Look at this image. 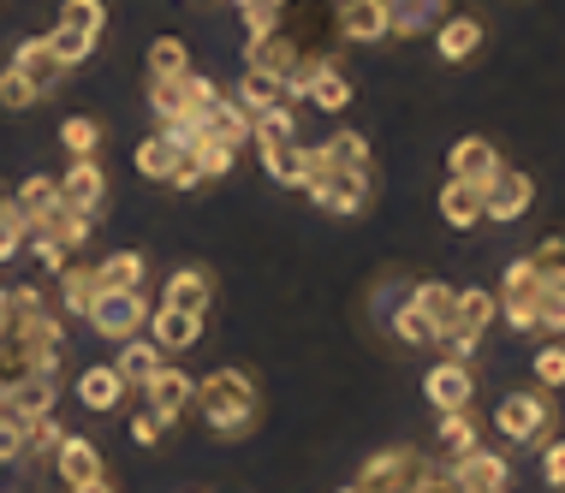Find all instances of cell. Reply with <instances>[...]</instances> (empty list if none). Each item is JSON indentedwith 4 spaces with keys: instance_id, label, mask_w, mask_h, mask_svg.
I'll return each instance as SVG.
<instances>
[{
    "instance_id": "obj_1",
    "label": "cell",
    "mask_w": 565,
    "mask_h": 493,
    "mask_svg": "<svg viewBox=\"0 0 565 493\" xmlns=\"http://www.w3.org/2000/svg\"><path fill=\"white\" fill-rule=\"evenodd\" d=\"M191 405L221 440H238V435H250L256 416H263V393H256V381L244 375V368H215V375L196 381Z\"/></svg>"
},
{
    "instance_id": "obj_2",
    "label": "cell",
    "mask_w": 565,
    "mask_h": 493,
    "mask_svg": "<svg viewBox=\"0 0 565 493\" xmlns=\"http://www.w3.org/2000/svg\"><path fill=\"white\" fill-rule=\"evenodd\" d=\"M435 475V458L423 446H381V452L363 458L358 470V493H417L423 482Z\"/></svg>"
},
{
    "instance_id": "obj_3",
    "label": "cell",
    "mask_w": 565,
    "mask_h": 493,
    "mask_svg": "<svg viewBox=\"0 0 565 493\" xmlns=\"http://www.w3.org/2000/svg\"><path fill=\"white\" fill-rule=\"evenodd\" d=\"M333 0H280V36L303 60H333L340 49V24H333Z\"/></svg>"
},
{
    "instance_id": "obj_4",
    "label": "cell",
    "mask_w": 565,
    "mask_h": 493,
    "mask_svg": "<svg viewBox=\"0 0 565 493\" xmlns=\"http://www.w3.org/2000/svg\"><path fill=\"white\" fill-rule=\"evenodd\" d=\"M215 101H221V84L196 66L179 72V78H149V114H156L161 126H173V119H203Z\"/></svg>"
},
{
    "instance_id": "obj_5",
    "label": "cell",
    "mask_w": 565,
    "mask_h": 493,
    "mask_svg": "<svg viewBox=\"0 0 565 493\" xmlns=\"http://www.w3.org/2000/svg\"><path fill=\"white\" fill-rule=\"evenodd\" d=\"M494 435L512 446H547L554 440V393H542V387L507 393L494 410Z\"/></svg>"
},
{
    "instance_id": "obj_6",
    "label": "cell",
    "mask_w": 565,
    "mask_h": 493,
    "mask_svg": "<svg viewBox=\"0 0 565 493\" xmlns=\"http://www.w3.org/2000/svg\"><path fill=\"white\" fill-rule=\"evenodd\" d=\"M500 321L512 333H536V303H542V274L530 268V256L507 261V280H500Z\"/></svg>"
},
{
    "instance_id": "obj_7",
    "label": "cell",
    "mask_w": 565,
    "mask_h": 493,
    "mask_svg": "<svg viewBox=\"0 0 565 493\" xmlns=\"http://www.w3.org/2000/svg\"><path fill=\"white\" fill-rule=\"evenodd\" d=\"M84 321L102 339H119V345H126V339H137L149 328V298H143V291H102V298L89 303Z\"/></svg>"
},
{
    "instance_id": "obj_8",
    "label": "cell",
    "mask_w": 565,
    "mask_h": 493,
    "mask_svg": "<svg viewBox=\"0 0 565 493\" xmlns=\"http://www.w3.org/2000/svg\"><path fill=\"white\" fill-rule=\"evenodd\" d=\"M54 398H60V368H36V375L0 387V416H12V422H42V416H54Z\"/></svg>"
},
{
    "instance_id": "obj_9",
    "label": "cell",
    "mask_w": 565,
    "mask_h": 493,
    "mask_svg": "<svg viewBox=\"0 0 565 493\" xmlns=\"http://www.w3.org/2000/svg\"><path fill=\"white\" fill-rule=\"evenodd\" d=\"M447 482L458 493H512V464H507V452H494V446H477V452L452 458Z\"/></svg>"
},
{
    "instance_id": "obj_10",
    "label": "cell",
    "mask_w": 565,
    "mask_h": 493,
    "mask_svg": "<svg viewBox=\"0 0 565 493\" xmlns=\"http://www.w3.org/2000/svg\"><path fill=\"white\" fill-rule=\"evenodd\" d=\"M530 203H536V179L518 167H500L482 184V221H518V214H530Z\"/></svg>"
},
{
    "instance_id": "obj_11",
    "label": "cell",
    "mask_w": 565,
    "mask_h": 493,
    "mask_svg": "<svg viewBox=\"0 0 565 493\" xmlns=\"http://www.w3.org/2000/svg\"><path fill=\"white\" fill-rule=\"evenodd\" d=\"M303 191H310L316 208H328V214H363L370 208V191H375V173H316Z\"/></svg>"
},
{
    "instance_id": "obj_12",
    "label": "cell",
    "mask_w": 565,
    "mask_h": 493,
    "mask_svg": "<svg viewBox=\"0 0 565 493\" xmlns=\"http://www.w3.org/2000/svg\"><path fill=\"white\" fill-rule=\"evenodd\" d=\"M423 398L440 410V416H452V410H470V398H477V368L470 363H435L429 375H423Z\"/></svg>"
},
{
    "instance_id": "obj_13",
    "label": "cell",
    "mask_w": 565,
    "mask_h": 493,
    "mask_svg": "<svg viewBox=\"0 0 565 493\" xmlns=\"http://www.w3.org/2000/svg\"><path fill=\"white\" fill-rule=\"evenodd\" d=\"M137 393H143V410H156L161 422H179V416L191 410V398H196V381L185 375V368L161 363L156 375H149L143 387H137Z\"/></svg>"
},
{
    "instance_id": "obj_14",
    "label": "cell",
    "mask_w": 565,
    "mask_h": 493,
    "mask_svg": "<svg viewBox=\"0 0 565 493\" xmlns=\"http://www.w3.org/2000/svg\"><path fill=\"white\" fill-rule=\"evenodd\" d=\"M54 184H60V208L89 214V221H96L102 203H108V173H102V161H72Z\"/></svg>"
},
{
    "instance_id": "obj_15",
    "label": "cell",
    "mask_w": 565,
    "mask_h": 493,
    "mask_svg": "<svg viewBox=\"0 0 565 493\" xmlns=\"http://www.w3.org/2000/svg\"><path fill=\"white\" fill-rule=\"evenodd\" d=\"M387 36H435L452 19V0H381Z\"/></svg>"
},
{
    "instance_id": "obj_16",
    "label": "cell",
    "mask_w": 565,
    "mask_h": 493,
    "mask_svg": "<svg viewBox=\"0 0 565 493\" xmlns=\"http://www.w3.org/2000/svg\"><path fill=\"white\" fill-rule=\"evenodd\" d=\"M405 303L423 315V328L435 333V345L458 328V291H452V286H440V280H411Z\"/></svg>"
},
{
    "instance_id": "obj_17",
    "label": "cell",
    "mask_w": 565,
    "mask_h": 493,
    "mask_svg": "<svg viewBox=\"0 0 565 493\" xmlns=\"http://www.w3.org/2000/svg\"><path fill=\"white\" fill-rule=\"evenodd\" d=\"M196 339H203V315L167 310V303L149 310V345H156L161 357H173V351H196Z\"/></svg>"
},
{
    "instance_id": "obj_18",
    "label": "cell",
    "mask_w": 565,
    "mask_h": 493,
    "mask_svg": "<svg viewBox=\"0 0 565 493\" xmlns=\"http://www.w3.org/2000/svg\"><path fill=\"white\" fill-rule=\"evenodd\" d=\"M500 149L488 143V137H458V143L447 149V179H465V184H488L500 173Z\"/></svg>"
},
{
    "instance_id": "obj_19",
    "label": "cell",
    "mask_w": 565,
    "mask_h": 493,
    "mask_svg": "<svg viewBox=\"0 0 565 493\" xmlns=\"http://www.w3.org/2000/svg\"><path fill=\"white\" fill-rule=\"evenodd\" d=\"M161 303L167 310H185V315H209V303H215V280H209V268H173L161 286Z\"/></svg>"
},
{
    "instance_id": "obj_20",
    "label": "cell",
    "mask_w": 565,
    "mask_h": 493,
    "mask_svg": "<svg viewBox=\"0 0 565 493\" xmlns=\"http://www.w3.org/2000/svg\"><path fill=\"white\" fill-rule=\"evenodd\" d=\"M435 54H440V66H470V60L482 54V19L452 12V19L435 30Z\"/></svg>"
},
{
    "instance_id": "obj_21",
    "label": "cell",
    "mask_w": 565,
    "mask_h": 493,
    "mask_svg": "<svg viewBox=\"0 0 565 493\" xmlns=\"http://www.w3.org/2000/svg\"><path fill=\"white\" fill-rule=\"evenodd\" d=\"M54 475L66 487H84V482H96V475H108V470H102V446L84 440V435H66V440H60V452H54Z\"/></svg>"
},
{
    "instance_id": "obj_22",
    "label": "cell",
    "mask_w": 565,
    "mask_h": 493,
    "mask_svg": "<svg viewBox=\"0 0 565 493\" xmlns=\"http://www.w3.org/2000/svg\"><path fill=\"white\" fill-rule=\"evenodd\" d=\"M333 24H340V42H358V49H370V42H387V19H381V0H340Z\"/></svg>"
},
{
    "instance_id": "obj_23",
    "label": "cell",
    "mask_w": 565,
    "mask_h": 493,
    "mask_svg": "<svg viewBox=\"0 0 565 493\" xmlns=\"http://www.w3.org/2000/svg\"><path fill=\"white\" fill-rule=\"evenodd\" d=\"M316 173H370V137L333 131L328 143H316Z\"/></svg>"
},
{
    "instance_id": "obj_24",
    "label": "cell",
    "mask_w": 565,
    "mask_h": 493,
    "mask_svg": "<svg viewBox=\"0 0 565 493\" xmlns=\"http://www.w3.org/2000/svg\"><path fill=\"white\" fill-rule=\"evenodd\" d=\"M233 101H238L250 119L268 114V107H292V101H286V78H274V72H263V66H244V72H238Z\"/></svg>"
},
{
    "instance_id": "obj_25",
    "label": "cell",
    "mask_w": 565,
    "mask_h": 493,
    "mask_svg": "<svg viewBox=\"0 0 565 493\" xmlns=\"http://www.w3.org/2000/svg\"><path fill=\"white\" fill-rule=\"evenodd\" d=\"M196 126H203V137H209V143H226L233 156H238L244 143H250V114H244V107H238L233 96H221V101L209 107L203 119H196Z\"/></svg>"
},
{
    "instance_id": "obj_26",
    "label": "cell",
    "mask_w": 565,
    "mask_h": 493,
    "mask_svg": "<svg viewBox=\"0 0 565 493\" xmlns=\"http://www.w3.org/2000/svg\"><path fill=\"white\" fill-rule=\"evenodd\" d=\"M54 280H60V298H54L60 315H78L84 321L89 303L102 298V291H96V261H72V268H60Z\"/></svg>"
},
{
    "instance_id": "obj_27",
    "label": "cell",
    "mask_w": 565,
    "mask_h": 493,
    "mask_svg": "<svg viewBox=\"0 0 565 493\" xmlns=\"http://www.w3.org/2000/svg\"><path fill=\"white\" fill-rule=\"evenodd\" d=\"M143 280H149L143 250H114L96 261V291H143Z\"/></svg>"
},
{
    "instance_id": "obj_28",
    "label": "cell",
    "mask_w": 565,
    "mask_h": 493,
    "mask_svg": "<svg viewBox=\"0 0 565 493\" xmlns=\"http://www.w3.org/2000/svg\"><path fill=\"white\" fill-rule=\"evenodd\" d=\"M12 72H24L30 84L49 96V89L66 78V66L54 60V49H49V36H30V42H19V54H12Z\"/></svg>"
},
{
    "instance_id": "obj_29",
    "label": "cell",
    "mask_w": 565,
    "mask_h": 493,
    "mask_svg": "<svg viewBox=\"0 0 565 493\" xmlns=\"http://www.w3.org/2000/svg\"><path fill=\"white\" fill-rule=\"evenodd\" d=\"M119 398H126V381L114 375V363H89L84 375H78V405L84 410H119Z\"/></svg>"
},
{
    "instance_id": "obj_30",
    "label": "cell",
    "mask_w": 565,
    "mask_h": 493,
    "mask_svg": "<svg viewBox=\"0 0 565 493\" xmlns=\"http://www.w3.org/2000/svg\"><path fill=\"white\" fill-rule=\"evenodd\" d=\"M179 161H185V149H179L167 131L143 137V143H137V156H131V167H137V173H143V179H161V184L179 173Z\"/></svg>"
},
{
    "instance_id": "obj_31",
    "label": "cell",
    "mask_w": 565,
    "mask_h": 493,
    "mask_svg": "<svg viewBox=\"0 0 565 493\" xmlns=\"http://www.w3.org/2000/svg\"><path fill=\"white\" fill-rule=\"evenodd\" d=\"M440 221L458 226V233H470V226L482 221V184L447 179V191H440Z\"/></svg>"
},
{
    "instance_id": "obj_32",
    "label": "cell",
    "mask_w": 565,
    "mask_h": 493,
    "mask_svg": "<svg viewBox=\"0 0 565 493\" xmlns=\"http://www.w3.org/2000/svg\"><path fill=\"white\" fill-rule=\"evenodd\" d=\"M42 310H54L42 286H7V291H0V333H19L24 321L42 315Z\"/></svg>"
},
{
    "instance_id": "obj_33",
    "label": "cell",
    "mask_w": 565,
    "mask_h": 493,
    "mask_svg": "<svg viewBox=\"0 0 565 493\" xmlns=\"http://www.w3.org/2000/svg\"><path fill=\"white\" fill-rule=\"evenodd\" d=\"M303 101H310L316 114H345V107H351V78L328 60V66L310 78V89H303Z\"/></svg>"
},
{
    "instance_id": "obj_34",
    "label": "cell",
    "mask_w": 565,
    "mask_h": 493,
    "mask_svg": "<svg viewBox=\"0 0 565 493\" xmlns=\"http://www.w3.org/2000/svg\"><path fill=\"white\" fill-rule=\"evenodd\" d=\"M477 446H482V428H477V416H470V410L440 416V428H435V452L465 458V452H477Z\"/></svg>"
},
{
    "instance_id": "obj_35",
    "label": "cell",
    "mask_w": 565,
    "mask_h": 493,
    "mask_svg": "<svg viewBox=\"0 0 565 493\" xmlns=\"http://www.w3.org/2000/svg\"><path fill=\"white\" fill-rule=\"evenodd\" d=\"M161 363H167V357L149 345V339H126V345H119V357H114V375L126 381V387H143V381L156 375Z\"/></svg>"
},
{
    "instance_id": "obj_36",
    "label": "cell",
    "mask_w": 565,
    "mask_h": 493,
    "mask_svg": "<svg viewBox=\"0 0 565 493\" xmlns=\"http://www.w3.org/2000/svg\"><path fill=\"white\" fill-rule=\"evenodd\" d=\"M298 60H303V54L280 36V30H274V36H263V42H244V66H263V72H274V78H286Z\"/></svg>"
},
{
    "instance_id": "obj_37",
    "label": "cell",
    "mask_w": 565,
    "mask_h": 493,
    "mask_svg": "<svg viewBox=\"0 0 565 493\" xmlns=\"http://www.w3.org/2000/svg\"><path fill=\"white\" fill-rule=\"evenodd\" d=\"M12 208L24 214V226H36L42 214H54L60 208V184L49 179V173H36V179H24L19 191H12Z\"/></svg>"
},
{
    "instance_id": "obj_38",
    "label": "cell",
    "mask_w": 565,
    "mask_h": 493,
    "mask_svg": "<svg viewBox=\"0 0 565 493\" xmlns=\"http://www.w3.org/2000/svg\"><path fill=\"white\" fill-rule=\"evenodd\" d=\"M500 321V298L488 286H465L458 291V328L465 333H488Z\"/></svg>"
},
{
    "instance_id": "obj_39",
    "label": "cell",
    "mask_w": 565,
    "mask_h": 493,
    "mask_svg": "<svg viewBox=\"0 0 565 493\" xmlns=\"http://www.w3.org/2000/svg\"><path fill=\"white\" fill-rule=\"evenodd\" d=\"M54 24H60V30H72V36H89V42H102V24H108V7H102V0H66Z\"/></svg>"
},
{
    "instance_id": "obj_40",
    "label": "cell",
    "mask_w": 565,
    "mask_h": 493,
    "mask_svg": "<svg viewBox=\"0 0 565 493\" xmlns=\"http://www.w3.org/2000/svg\"><path fill=\"white\" fill-rule=\"evenodd\" d=\"M60 143H66L72 161H96L102 156V126L89 114H72L66 126H60Z\"/></svg>"
},
{
    "instance_id": "obj_41",
    "label": "cell",
    "mask_w": 565,
    "mask_h": 493,
    "mask_svg": "<svg viewBox=\"0 0 565 493\" xmlns=\"http://www.w3.org/2000/svg\"><path fill=\"white\" fill-rule=\"evenodd\" d=\"M143 66H149V78H179V72H191V49L179 36H156Z\"/></svg>"
},
{
    "instance_id": "obj_42",
    "label": "cell",
    "mask_w": 565,
    "mask_h": 493,
    "mask_svg": "<svg viewBox=\"0 0 565 493\" xmlns=\"http://www.w3.org/2000/svg\"><path fill=\"white\" fill-rule=\"evenodd\" d=\"M185 161L196 167V179L209 184V179H226V173H233V161H238V156H233L226 143H209V137H196V143L185 149Z\"/></svg>"
},
{
    "instance_id": "obj_43",
    "label": "cell",
    "mask_w": 565,
    "mask_h": 493,
    "mask_svg": "<svg viewBox=\"0 0 565 493\" xmlns=\"http://www.w3.org/2000/svg\"><path fill=\"white\" fill-rule=\"evenodd\" d=\"M530 375H536L542 393H565V339H547L536 357H530Z\"/></svg>"
},
{
    "instance_id": "obj_44",
    "label": "cell",
    "mask_w": 565,
    "mask_h": 493,
    "mask_svg": "<svg viewBox=\"0 0 565 493\" xmlns=\"http://www.w3.org/2000/svg\"><path fill=\"white\" fill-rule=\"evenodd\" d=\"M530 268L542 274V286H554V291H565V233H554V238H542L536 250H530Z\"/></svg>"
},
{
    "instance_id": "obj_45",
    "label": "cell",
    "mask_w": 565,
    "mask_h": 493,
    "mask_svg": "<svg viewBox=\"0 0 565 493\" xmlns=\"http://www.w3.org/2000/svg\"><path fill=\"white\" fill-rule=\"evenodd\" d=\"M42 101V89L24 78V72L0 66V114H30V107Z\"/></svg>"
},
{
    "instance_id": "obj_46",
    "label": "cell",
    "mask_w": 565,
    "mask_h": 493,
    "mask_svg": "<svg viewBox=\"0 0 565 493\" xmlns=\"http://www.w3.org/2000/svg\"><path fill=\"white\" fill-rule=\"evenodd\" d=\"M60 440H66V428H60V416H42V422H24V458L36 464V458H54Z\"/></svg>"
},
{
    "instance_id": "obj_47",
    "label": "cell",
    "mask_w": 565,
    "mask_h": 493,
    "mask_svg": "<svg viewBox=\"0 0 565 493\" xmlns=\"http://www.w3.org/2000/svg\"><path fill=\"white\" fill-rule=\"evenodd\" d=\"M24 238H30V226H24V214L12 208V196H0V261H12L24 250Z\"/></svg>"
},
{
    "instance_id": "obj_48",
    "label": "cell",
    "mask_w": 565,
    "mask_h": 493,
    "mask_svg": "<svg viewBox=\"0 0 565 493\" xmlns=\"http://www.w3.org/2000/svg\"><path fill=\"white\" fill-rule=\"evenodd\" d=\"M24 422H12V416H0V470H24Z\"/></svg>"
},
{
    "instance_id": "obj_49",
    "label": "cell",
    "mask_w": 565,
    "mask_h": 493,
    "mask_svg": "<svg viewBox=\"0 0 565 493\" xmlns=\"http://www.w3.org/2000/svg\"><path fill=\"white\" fill-rule=\"evenodd\" d=\"M238 12H244V42H263L280 30V7H263V0H256V7H238Z\"/></svg>"
},
{
    "instance_id": "obj_50",
    "label": "cell",
    "mask_w": 565,
    "mask_h": 493,
    "mask_svg": "<svg viewBox=\"0 0 565 493\" xmlns=\"http://www.w3.org/2000/svg\"><path fill=\"white\" fill-rule=\"evenodd\" d=\"M542 482L554 487V493H565V440L559 435L542 446Z\"/></svg>"
},
{
    "instance_id": "obj_51",
    "label": "cell",
    "mask_w": 565,
    "mask_h": 493,
    "mask_svg": "<svg viewBox=\"0 0 565 493\" xmlns=\"http://www.w3.org/2000/svg\"><path fill=\"white\" fill-rule=\"evenodd\" d=\"M161 435H167V422H161L156 410H137V416H131V440H137V446H161Z\"/></svg>"
},
{
    "instance_id": "obj_52",
    "label": "cell",
    "mask_w": 565,
    "mask_h": 493,
    "mask_svg": "<svg viewBox=\"0 0 565 493\" xmlns=\"http://www.w3.org/2000/svg\"><path fill=\"white\" fill-rule=\"evenodd\" d=\"M417 493H458V487L447 482V470H435V475H429V482H423Z\"/></svg>"
},
{
    "instance_id": "obj_53",
    "label": "cell",
    "mask_w": 565,
    "mask_h": 493,
    "mask_svg": "<svg viewBox=\"0 0 565 493\" xmlns=\"http://www.w3.org/2000/svg\"><path fill=\"white\" fill-rule=\"evenodd\" d=\"M72 493H114V482H108V475H96V482H84V487H72Z\"/></svg>"
},
{
    "instance_id": "obj_54",
    "label": "cell",
    "mask_w": 565,
    "mask_h": 493,
    "mask_svg": "<svg viewBox=\"0 0 565 493\" xmlns=\"http://www.w3.org/2000/svg\"><path fill=\"white\" fill-rule=\"evenodd\" d=\"M238 7H256V0H238ZM263 7H280V0H263Z\"/></svg>"
},
{
    "instance_id": "obj_55",
    "label": "cell",
    "mask_w": 565,
    "mask_h": 493,
    "mask_svg": "<svg viewBox=\"0 0 565 493\" xmlns=\"http://www.w3.org/2000/svg\"><path fill=\"white\" fill-rule=\"evenodd\" d=\"M340 493H358V487H340Z\"/></svg>"
},
{
    "instance_id": "obj_56",
    "label": "cell",
    "mask_w": 565,
    "mask_h": 493,
    "mask_svg": "<svg viewBox=\"0 0 565 493\" xmlns=\"http://www.w3.org/2000/svg\"><path fill=\"white\" fill-rule=\"evenodd\" d=\"M333 7H340V0H333Z\"/></svg>"
}]
</instances>
